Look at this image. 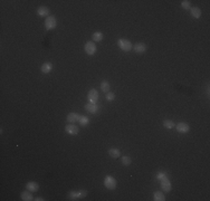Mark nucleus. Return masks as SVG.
I'll use <instances>...</instances> for the list:
<instances>
[{
    "instance_id": "f257e3e1",
    "label": "nucleus",
    "mask_w": 210,
    "mask_h": 201,
    "mask_svg": "<svg viewBox=\"0 0 210 201\" xmlns=\"http://www.w3.org/2000/svg\"><path fill=\"white\" fill-rule=\"evenodd\" d=\"M117 45L121 49L123 50V52H131L132 48H133V45H132V43L129 39H125V38H120L119 40H117Z\"/></svg>"
},
{
    "instance_id": "f03ea898",
    "label": "nucleus",
    "mask_w": 210,
    "mask_h": 201,
    "mask_svg": "<svg viewBox=\"0 0 210 201\" xmlns=\"http://www.w3.org/2000/svg\"><path fill=\"white\" fill-rule=\"evenodd\" d=\"M104 185L105 188L108 190H114L116 188V180L114 176H106L104 178Z\"/></svg>"
},
{
    "instance_id": "7ed1b4c3",
    "label": "nucleus",
    "mask_w": 210,
    "mask_h": 201,
    "mask_svg": "<svg viewBox=\"0 0 210 201\" xmlns=\"http://www.w3.org/2000/svg\"><path fill=\"white\" fill-rule=\"evenodd\" d=\"M87 196V192L85 190H78V191H72L68 193V199L70 200H77V199H83Z\"/></svg>"
},
{
    "instance_id": "20e7f679",
    "label": "nucleus",
    "mask_w": 210,
    "mask_h": 201,
    "mask_svg": "<svg viewBox=\"0 0 210 201\" xmlns=\"http://www.w3.org/2000/svg\"><path fill=\"white\" fill-rule=\"evenodd\" d=\"M45 28L47 30H52V29H55L56 28V26H57V20H56V18L54 16H49L46 18L45 20Z\"/></svg>"
},
{
    "instance_id": "39448f33",
    "label": "nucleus",
    "mask_w": 210,
    "mask_h": 201,
    "mask_svg": "<svg viewBox=\"0 0 210 201\" xmlns=\"http://www.w3.org/2000/svg\"><path fill=\"white\" fill-rule=\"evenodd\" d=\"M84 50H85V53L87 55L92 56V55H94L96 53L97 48H96V45H95L94 41H87L86 44L84 45Z\"/></svg>"
},
{
    "instance_id": "423d86ee",
    "label": "nucleus",
    "mask_w": 210,
    "mask_h": 201,
    "mask_svg": "<svg viewBox=\"0 0 210 201\" xmlns=\"http://www.w3.org/2000/svg\"><path fill=\"white\" fill-rule=\"evenodd\" d=\"M65 132L67 133V134H70V135H76V134H78L79 127L74 125V124L68 123L65 126Z\"/></svg>"
},
{
    "instance_id": "0eeeda50",
    "label": "nucleus",
    "mask_w": 210,
    "mask_h": 201,
    "mask_svg": "<svg viewBox=\"0 0 210 201\" xmlns=\"http://www.w3.org/2000/svg\"><path fill=\"white\" fill-rule=\"evenodd\" d=\"M87 99L90 101V103H96L97 99H99V92L95 90V88H92L88 94H87Z\"/></svg>"
},
{
    "instance_id": "6e6552de",
    "label": "nucleus",
    "mask_w": 210,
    "mask_h": 201,
    "mask_svg": "<svg viewBox=\"0 0 210 201\" xmlns=\"http://www.w3.org/2000/svg\"><path fill=\"white\" fill-rule=\"evenodd\" d=\"M171 188H172V185H171V182L169 181V178H165L163 180H161V189L165 191V192H170L171 191Z\"/></svg>"
},
{
    "instance_id": "1a4fd4ad",
    "label": "nucleus",
    "mask_w": 210,
    "mask_h": 201,
    "mask_svg": "<svg viewBox=\"0 0 210 201\" xmlns=\"http://www.w3.org/2000/svg\"><path fill=\"white\" fill-rule=\"evenodd\" d=\"M85 110L87 112H90L91 114H96L99 112V106L96 103H87L85 105Z\"/></svg>"
},
{
    "instance_id": "9d476101",
    "label": "nucleus",
    "mask_w": 210,
    "mask_h": 201,
    "mask_svg": "<svg viewBox=\"0 0 210 201\" xmlns=\"http://www.w3.org/2000/svg\"><path fill=\"white\" fill-rule=\"evenodd\" d=\"M189 130H190V126L187 123H185V122H181V123L177 124V131L179 132V133L185 134V133H188Z\"/></svg>"
},
{
    "instance_id": "9b49d317",
    "label": "nucleus",
    "mask_w": 210,
    "mask_h": 201,
    "mask_svg": "<svg viewBox=\"0 0 210 201\" xmlns=\"http://www.w3.org/2000/svg\"><path fill=\"white\" fill-rule=\"evenodd\" d=\"M133 50L138 54H142L146 50V45L143 43H136L135 45H133Z\"/></svg>"
},
{
    "instance_id": "f8f14e48",
    "label": "nucleus",
    "mask_w": 210,
    "mask_h": 201,
    "mask_svg": "<svg viewBox=\"0 0 210 201\" xmlns=\"http://www.w3.org/2000/svg\"><path fill=\"white\" fill-rule=\"evenodd\" d=\"M38 189H39V185H38L37 182L29 181V182L26 183V190H29L31 192H36V191H38Z\"/></svg>"
},
{
    "instance_id": "ddd939ff",
    "label": "nucleus",
    "mask_w": 210,
    "mask_h": 201,
    "mask_svg": "<svg viewBox=\"0 0 210 201\" xmlns=\"http://www.w3.org/2000/svg\"><path fill=\"white\" fill-rule=\"evenodd\" d=\"M79 116L81 115L78 114V113H70V114L67 115V117H66V120H67V122L70 124H74L75 122H78V119H79Z\"/></svg>"
},
{
    "instance_id": "4468645a",
    "label": "nucleus",
    "mask_w": 210,
    "mask_h": 201,
    "mask_svg": "<svg viewBox=\"0 0 210 201\" xmlns=\"http://www.w3.org/2000/svg\"><path fill=\"white\" fill-rule=\"evenodd\" d=\"M52 69H53V64L49 63V62L44 63V64L41 65V67H40V70H41V73H43V74H48V73L52 72Z\"/></svg>"
},
{
    "instance_id": "2eb2a0df",
    "label": "nucleus",
    "mask_w": 210,
    "mask_h": 201,
    "mask_svg": "<svg viewBox=\"0 0 210 201\" xmlns=\"http://www.w3.org/2000/svg\"><path fill=\"white\" fill-rule=\"evenodd\" d=\"M37 15L40 17H45V16H48L49 17V9L45 7V6H41L39 8L37 9Z\"/></svg>"
},
{
    "instance_id": "dca6fc26",
    "label": "nucleus",
    "mask_w": 210,
    "mask_h": 201,
    "mask_svg": "<svg viewBox=\"0 0 210 201\" xmlns=\"http://www.w3.org/2000/svg\"><path fill=\"white\" fill-rule=\"evenodd\" d=\"M21 200L22 201H33L35 200L33 197V194H31V191H24V192H21Z\"/></svg>"
},
{
    "instance_id": "f3484780",
    "label": "nucleus",
    "mask_w": 210,
    "mask_h": 201,
    "mask_svg": "<svg viewBox=\"0 0 210 201\" xmlns=\"http://www.w3.org/2000/svg\"><path fill=\"white\" fill-rule=\"evenodd\" d=\"M190 13H191V16L194 17V18H196V19H199V18L201 17V10L198 8V7H191Z\"/></svg>"
},
{
    "instance_id": "a211bd4d",
    "label": "nucleus",
    "mask_w": 210,
    "mask_h": 201,
    "mask_svg": "<svg viewBox=\"0 0 210 201\" xmlns=\"http://www.w3.org/2000/svg\"><path fill=\"white\" fill-rule=\"evenodd\" d=\"M108 155L111 156V158H113V159H117L121 155V151H120L119 149H110L108 150Z\"/></svg>"
},
{
    "instance_id": "6ab92c4d",
    "label": "nucleus",
    "mask_w": 210,
    "mask_h": 201,
    "mask_svg": "<svg viewBox=\"0 0 210 201\" xmlns=\"http://www.w3.org/2000/svg\"><path fill=\"white\" fill-rule=\"evenodd\" d=\"M104 38V35L103 33H101V31H96V33H94L93 35H92V39H93V41H96V43H99V41H102V39Z\"/></svg>"
},
{
    "instance_id": "aec40b11",
    "label": "nucleus",
    "mask_w": 210,
    "mask_h": 201,
    "mask_svg": "<svg viewBox=\"0 0 210 201\" xmlns=\"http://www.w3.org/2000/svg\"><path fill=\"white\" fill-rule=\"evenodd\" d=\"M153 199L155 201H164L165 197L161 191H155V192L153 193Z\"/></svg>"
},
{
    "instance_id": "412c9836",
    "label": "nucleus",
    "mask_w": 210,
    "mask_h": 201,
    "mask_svg": "<svg viewBox=\"0 0 210 201\" xmlns=\"http://www.w3.org/2000/svg\"><path fill=\"white\" fill-rule=\"evenodd\" d=\"M78 123H79V125L85 126V125H87V124L90 123V119H88L87 116H85V115H81L78 119Z\"/></svg>"
},
{
    "instance_id": "4be33fe9",
    "label": "nucleus",
    "mask_w": 210,
    "mask_h": 201,
    "mask_svg": "<svg viewBox=\"0 0 210 201\" xmlns=\"http://www.w3.org/2000/svg\"><path fill=\"white\" fill-rule=\"evenodd\" d=\"M110 84H108V82L107 81H102V83H101V90H102V92H104V93H108L110 92Z\"/></svg>"
},
{
    "instance_id": "5701e85b",
    "label": "nucleus",
    "mask_w": 210,
    "mask_h": 201,
    "mask_svg": "<svg viewBox=\"0 0 210 201\" xmlns=\"http://www.w3.org/2000/svg\"><path fill=\"white\" fill-rule=\"evenodd\" d=\"M163 126L165 127V129H173V127H176V124H174V122L173 121H171V120H164L163 121Z\"/></svg>"
},
{
    "instance_id": "b1692460",
    "label": "nucleus",
    "mask_w": 210,
    "mask_h": 201,
    "mask_svg": "<svg viewBox=\"0 0 210 201\" xmlns=\"http://www.w3.org/2000/svg\"><path fill=\"white\" fill-rule=\"evenodd\" d=\"M122 164L123 165H125V167H128V165H130V164L132 163V159H131V156H129V155H123V158H122Z\"/></svg>"
},
{
    "instance_id": "393cba45",
    "label": "nucleus",
    "mask_w": 210,
    "mask_h": 201,
    "mask_svg": "<svg viewBox=\"0 0 210 201\" xmlns=\"http://www.w3.org/2000/svg\"><path fill=\"white\" fill-rule=\"evenodd\" d=\"M181 7L185 10H190L191 9V2L189 0H183V1H181Z\"/></svg>"
},
{
    "instance_id": "a878e982",
    "label": "nucleus",
    "mask_w": 210,
    "mask_h": 201,
    "mask_svg": "<svg viewBox=\"0 0 210 201\" xmlns=\"http://www.w3.org/2000/svg\"><path fill=\"white\" fill-rule=\"evenodd\" d=\"M114 99H115V94H114V93H111V92L106 93V99L108 101V102L114 101Z\"/></svg>"
},
{
    "instance_id": "bb28decb",
    "label": "nucleus",
    "mask_w": 210,
    "mask_h": 201,
    "mask_svg": "<svg viewBox=\"0 0 210 201\" xmlns=\"http://www.w3.org/2000/svg\"><path fill=\"white\" fill-rule=\"evenodd\" d=\"M165 178H168V176H167V173L165 172H159L157 174V179L159 181L163 180V179H165Z\"/></svg>"
},
{
    "instance_id": "cd10ccee",
    "label": "nucleus",
    "mask_w": 210,
    "mask_h": 201,
    "mask_svg": "<svg viewBox=\"0 0 210 201\" xmlns=\"http://www.w3.org/2000/svg\"><path fill=\"white\" fill-rule=\"evenodd\" d=\"M35 200H36V201H44L45 199H44V198H41V197H38V198H36Z\"/></svg>"
}]
</instances>
